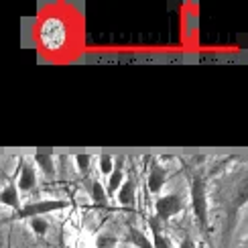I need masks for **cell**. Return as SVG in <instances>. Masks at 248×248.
<instances>
[{
	"mask_svg": "<svg viewBox=\"0 0 248 248\" xmlns=\"http://www.w3.org/2000/svg\"><path fill=\"white\" fill-rule=\"evenodd\" d=\"M98 169L102 175H110L114 169V157L112 155H100L98 157Z\"/></svg>",
	"mask_w": 248,
	"mask_h": 248,
	"instance_id": "obj_14",
	"label": "cell"
},
{
	"mask_svg": "<svg viewBox=\"0 0 248 248\" xmlns=\"http://www.w3.org/2000/svg\"><path fill=\"white\" fill-rule=\"evenodd\" d=\"M122 181H124V159H118V161H114V169H112V173L108 175V187H106L108 198L118 191Z\"/></svg>",
	"mask_w": 248,
	"mask_h": 248,
	"instance_id": "obj_8",
	"label": "cell"
},
{
	"mask_svg": "<svg viewBox=\"0 0 248 248\" xmlns=\"http://www.w3.org/2000/svg\"><path fill=\"white\" fill-rule=\"evenodd\" d=\"M200 248H205V246H200Z\"/></svg>",
	"mask_w": 248,
	"mask_h": 248,
	"instance_id": "obj_19",
	"label": "cell"
},
{
	"mask_svg": "<svg viewBox=\"0 0 248 248\" xmlns=\"http://www.w3.org/2000/svg\"><path fill=\"white\" fill-rule=\"evenodd\" d=\"M0 203H2V205H8V208L18 210L20 193H18V189H16V181H8L6 187L0 189Z\"/></svg>",
	"mask_w": 248,
	"mask_h": 248,
	"instance_id": "obj_9",
	"label": "cell"
},
{
	"mask_svg": "<svg viewBox=\"0 0 248 248\" xmlns=\"http://www.w3.org/2000/svg\"><path fill=\"white\" fill-rule=\"evenodd\" d=\"M33 161L37 163V167L43 171V175H47V177H53L55 175V157L49 153H37Z\"/></svg>",
	"mask_w": 248,
	"mask_h": 248,
	"instance_id": "obj_12",
	"label": "cell"
},
{
	"mask_svg": "<svg viewBox=\"0 0 248 248\" xmlns=\"http://www.w3.org/2000/svg\"><path fill=\"white\" fill-rule=\"evenodd\" d=\"M116 193H118L116 198H118L120 205H134V200H137V177H134V175L126 177Z\"/></svg>",
	"mask_w": 248,
	"mask_h": 248,
	"instance_id": "obj_7",
	"label": "cell"
},
{
	"mask_svg": "<svg viewBox=\"0 0 248 248\" xmlns=\"http://www.w3.org/2000/svg\"><path fill=\"white\" fill-rule=\"evenodd\" d=\"M37 187V171L33 167V163L23 161L20 163V171L16 177V189L20 191H33Z\"/></svg>",
	"mask_w": 248,
	"mask_h": 248,
	"instance_id": "obj_5",
	"label": "cell"
},
{
	"mask_svg": "<svg viewBox=\"0 0 248 248\" xmlns=\"http://www.w3.org/2000/svg\"><path fill=\"white\" fill-rule=\"evenodd\" d=\"M74 159L78 161V169H79L81 173H88L90 163H92V155H76Z\"/></svg>",
	"mask_w": 248,
	"mask_h": 248,
	"instance_id": "obj_17",
	"label": "cell"
},
{
	"mask_svg": "<svg viewBox=\"0 0 248 248\" xmlns=\"http://www.w3.org/2000/svg\"><path fill=\"white\" fill-rule=\"evenodd\" d=\"M183 198L179 193H167V195H159L155 202V216L161 224H167L171 218L179 216L183 212Z\"/></svg>",
	"mask_w": 248,
	"mask_h": 248,
	"instance_id": "obj_3",
	"label": "cell"
},
{
	"mask_svg": "<svg viewBox=\"0 0 248 248\" xmlns=\"http://www.w3.org/2000/svg\"><path fill=\"white\" fill-rule=\"evenodd\" d=\"M92 198H94V202H96L98 205H106L108 195H106V189L102 187V183H100V181H94V183H92Z\"/></svg>",
	"mask_w": 248,
	"mask_h": 248,
	"instance_id": "obj_15",
	"label": "cell"
},
{
	"mask_svg": "<svg viewBox=\"0 0 248 248\" xmlns=\"http://www.w3.org/2000/svg\"><path fill=\"white\" fill-rule=\"evenodd\" d=\"M191 210L195 216V222L202 230H208V193H205V179L202 175H195L191 179Z\"/></svg>",
	"mask_w": 248,
	"mask_h": 248,
	"instance_id": "obj_1",
	"label": "cell"
},
{
	"mask_svg": "<svg viewBox=\"0 0 248 248\" xmlns=\"http://www.w3.org/2000/svg\"><path fill=\"white\" fill-rule=\"evenodd\" d=\"M29 228L37 236H45L49 232V222L45 218H41V216L39 218H29Z\"/></svg>",
	"mask_w": 248,
	"mask_h": 248,
	"instance_id": "obj_13",
	"label": "cell"
},
{
	"mask_svg": "<svg viewBox=\"0 0 248 248\" xmlns=\"http://www.w3.org/2000/svg\"><path fill=\"white\" fill-rule=\"evenodd\" d=\"M67 41V29L65 23L57 16H49L43 25H41V43L47 49L55 51L59 47H63Z\"/></svg>",
	"mask_w": 248,
	"mask_h": 248,
	"instance_id": "obj_2",
	"label": "cell"
},
{
	"mask_svg": "<svg viewBox=\"0 0 248 248\" xmlns=\"http://www.w3.org/2000/svg\"><path fill=\"white\" fill-rule=\"evenodd\" d=\"M169 173L167 169L163 167L161 163H153L151 165V171H149V177H147V187L151 193H159L163 189V185L167 183Z\"/></svg>",
	"mask_w": 248,
	"mask_h": 248,
	"instance_id": "obj_6",
	"label": "cell"
},
{
	"mask_svg": "<svg viewBox=\"0 0 248 248\" xmlns=\"http://www.w3.org/2000/svg\"><path fill=\"white\" fill-rule=\"evenodd\" d=\"M67 202L63 200H39V202H33V203H29L25 205V208H18L16 214H15V218L16 220H29V218H43L45 214L49 212H57V210H63L67 208Z\"/></svg>",
	"mask_w": 248,
	"mask_h": 248,
	"instance_id": "obj_4",
	"label": "cell"
},
{
	"mask_svg": "<svg viewBox=\"0 0 248 248\" xmlns=\"http://www.w3.org/2000/svg\"><path fill=\"white\" fill-rule=\"evenodd\" d=\"M124 240H126L128 244H132V246H137V248H153V242L149 240V236L144 234L142 230L134 228V226L126 230V236H124Z\"/></svg>",
	"mask_w": 248,
	"mask_h": 248,
	"instance_id": "obj_11",
	"label": "cell"
},
{
	"mask_svg": "<svg viewBox=\"0 0 248 248\" xmlns=\"http://www.w3.org/2000/svg\"><path fill=\"white\" fill-rule=\"evenodd\" d=\"M116 244H118V238L112 234H102L96 240V248H116Z\"/></svg>",
	"mask_w": 248,
	"mask_h": 248,
	"instance_id": "obj_16",
	"label": "cell"
},
{
	"mask_svg": "<svg viewBox=\"0 0 248 248\" xmlns=\"http://www.w3.org/2000/svg\"><path fill=\"white\" fill-rule=\"evenodd\" d=\"M177 248H198V246H195V242L189 238V236H185V238H181V242H179Z\"/></svg>",
	"mask_w": 248,
	"mask_h": 248,
	"instance_id": "obj_18",
	"label": "cell"
},
{
	"mask_svg": "<svg viewBox=\"0 0 248 248\" xmlns=\"http://www.w3.org/2000/svg\"><path fill=\"white\" fill-rule=\"evenodd\" d=\"M163 226L157 218H151V230H153V248H173L169 236L163 234Z\"/></svg>",
	"mask_w": 248,
	"mask_h": 248,
	"instance_id": "obj_10",
	"label": "cell"
}]
</instances>
